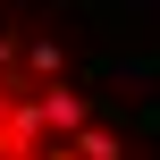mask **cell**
<instances>
[{
    "label": "cell",
    "instance_id": "1",
    "mask_svg": "<svg viewBox=\"0 0 160 160\" xmlns=\"http://www.w3.org/2000/svg\"><path fill=\"white\" fill-rule=\"evenodd\" d=\"M0 160H135L76 68L0 0Z\"/></svg>",
    "mask_w": 160,
    "mask_h": 160
}]
</instances>
